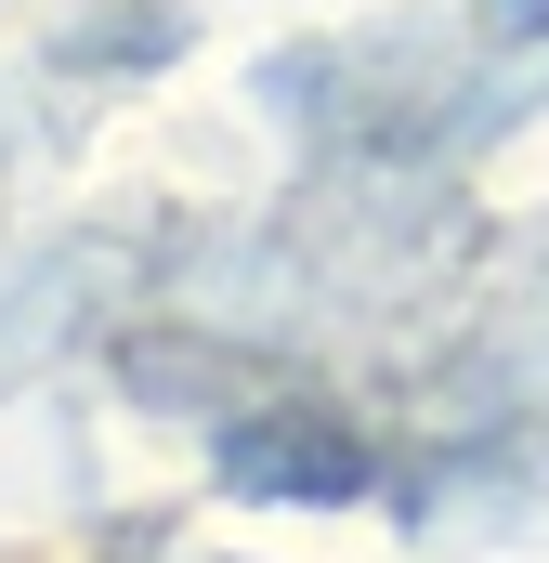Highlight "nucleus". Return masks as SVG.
<instances>
[{"instance_id":"nucleus-1","label":"nucleus","mask_w":549,"mask_h":563,"mask_svg":"<svg viewBox=\"0 0 549 563\" xmlns=\"http://www.w3.org/2000/svg\"><path fill=\"white\" fill-rule=\"evenodd\" d=\"M223 485H236V498H367V445L327 420V407L236 420L223 432Z\"/></svg>"}]
</instances>
